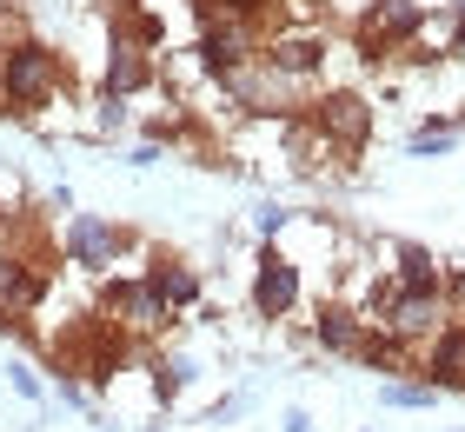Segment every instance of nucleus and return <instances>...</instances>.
<instances>
[{
	"instance_id": "nucleus-10",
	"label": "nucleus",
	"mask_w": 465,
	"mask_h": 432,
	"mask_svg": "<svg viewBox=\"0 0 465 432\" xmlns=\"http://www.w3.org/2000/svg\"><path fill=\"white\" fill-rule=\"evenodd\" d=\"M40 299H47V273L34 259H0V327H20Z\"/></svg>"
},
{
	"instance_id": "nucleus-16",
	"label": "nucleus",
	"mask_w": 465,
	"mask_h": 432,
	"mask_svg": "<svg viewBox=\"0 0 465 432\" xmlns=\"http://www.w3.org/2000/svg\"><path fill=\"white\" fill-rule=\"evenodd\" d=\"M193 379H200V366L186 359V353H160V359H153V399H160V406H173Z\"/></svg>"
},
{
	"instance_id": "nucleus-11",
	"label": "nucleus",
	"mask_w": 465,
	"mask_h": 432,
	"mask_svg": "<svg viewBox=\"0 0 465 432\" xmlns=\"http://www.w3.org/2000/svg\"><path fill=\"white\" fill-rule=\"evenodd\" d=\"M366 333H372V319H366V313H352L346 299L320 306V319H312V346H320V353H340V359H359Z\"/></svg>"
},
{
	"instance_id": "nucleus-21",
	"label": "nucleus",
	"mask_w": 465,
	"mask_h": 432,
	"mask_svg": "<svg viewBox=\"0 0 465 432\" xmlns=\"http://www.w3.org/2000/svg\"><path fill=\"white\" fill-rule=\"evenodd\" d=\"M7 386H14L20 399H34V406L47 399V386H40V373H34V366H7Z\"/></svg>"
},
{
	"instance_id": "nucleus-19",
	"label": "nucleus",
	"mask_w": 465,
	"mask_h": 432,
	"mask_svg": "<svg viewBox=\"0 0 465 432\" xmlns=\"http://www.w3.org/2000/svg\"><path fill=\"white\" fill-rule=\"evenodd\" d=\"M193 7H200V20L226 14V20H260V27H272V14H280V0H193Z\"/></svg>"
},
{
	"instance_id": "nucleus-20",
	"label": "nucleus",
	"mask_w": 465,
	"mask_h": 432,
	"mask_svg": "<svg viewBox=\"0 0 465 432\" xmlns=\"http://www.w3.org/2000/svg\"><path fill=\"white\" fill-rule=\"evenodd\" d=\"M292 220H300V213H292V206H280V200H266L260 213H252V233H260V240H280V233H286Z\"/></svg>"
},
{
	"instance_id": "nucleus-2",
	"label": "nucleus",
	"mask_w": 465,
	"mask_h": 432,
	"mask_svg": "<svg viewBox=\"0 0 465 432\" xmlns=\"http://www.w3.org/2000/svg\"><path fill=\"white\" fill-rule=\"evenodd\" d=\"M260 47H266V27H260V20H226V14H213V20H200L193 67H200L206 80H226V74L252 67Z\"/></svg>"
},
{
	"instance_id": "nucleus-7",
	"label": "nucleus",
	"mask_w": 465,
	"mask_h": 432,
	"mask_svg": "<svg viewBox=\"0 0 465 432\" xmlns=\"http://www.w3.org/2000/svg\"><path fill=\"white\" fill-rule=\"evenodd\" d=\"M60 253H67L74 273H114V259L126 253V226L107 213H74L67 233H60Z\"/></svg>"
},
{
	"instance_id": "nucleus-23",
	"label": "nucleus",
	"mask_w": 465,
	"mask_h": 432,
	"mask_svg": "<svg viewBox=\"0 0 465 432\" xmlns=\"http://www.w3.org/2000/svg\"><path fill=\"white\" fill-rule=\"evenodd\" d=\"M452 54H465V20H459V27H452Z\"/></svg>"
},
{
	"instance_id": "nucleus-18",
	"label": "nucleus",
	"mask_w": 465,
	"mask_h": 432,
	"mask_svg": "<svg viewBox=\"0 0 465 432\" xmlns=\"http://www.w3.org/2000/svg\"><path fill=\"white\" fill-rule=\"evenodd\" d=\"M452 146H459V120H426V126L406 140V154H412V160H446Z\"/></svg>"
},
{
	"instance_id": "nucleus-4",
	"label": "nucleus",
	"mask_w": 465,
	"mask_h": 432,
	"mask_svg": "<svg viewBox=\"0 0 465 432\" xmlns=\"http://www.w3.org/2000/svg\"><path fill=\"white\" fill-rule=\"evenodd\" d=\"M306 126L326 146H340V154H359V146L372 140V100L352 94V86H332V94L306 100Z\"/></svg>"
},
{
	"instance_id": "nucleus-8",
	"label": "nucleus",
	"mask_w": 465,
	"mask_h": 432,
	"mask_svg": "<svg viewBox=\"0 0 465 432\" xmlns=\"http://www.w3.org/2000/svg\"><path fill=\"white\" fill-rule=\"evenodd\" d=\"M306 279H300V259H292L286 246H260V259H252V313L260 319H286L292 306H300Z\"/></svg>"
},
{
	"instance_id": "nucleus-15",
	"label": "nucleus",
	"mask_w": 465,
	"mask_h": 432,
	"mask_svg": "<svg viewBox=\"0 0 465 432\" xmlns=\"http://www.w3.org/2000/svg\"><path fill=\"white\" fill-rule=\"evenodd\" d=\"M392 286H412V293H452V273L446 259H432L426 246H399V279Z\"/></svg>"
},
{
	"instance_id": "nucleus-14",
	"label": "nucleus",
	"mask_w": 465,
	"mask_h": 432,
	"mask_svg": "<svg viewBox=\"0 0 465 432\" xmlns=\"http://www.w3.org/2000/svg\"><path fill=\"white\" fill-rule=\"evenodd\" d=\"M426 379L439 393H465V327H446L426 346Z\"/></svg>"
},
{
	"instance_id": "nucleus-12",
	"label": "nucleus",
	"mask_w": 465,
	"mask_h": 432,
	"mask_svg": "<svg viewBox=\"0 0 465 432\" xmlns=\"http://www.w3.org/2000/svg\"><path fill=\"white\" fill-rule=\"evenodd\" d=\"M100 86H107L114 100H134V94H146V86H153V54H146V47H134L126 34H114V47H107V74H100Z\"/></svg>"
},
{
	"instance_id": "nucleus-22",
	"label": "nucleus",
	"mask_w": 465,
	"mask_h": 432,
	"mask_svg": "<svg viewBox=\"0 0 465 432\" xmlns=\"http://www.w3.org/2000/svg\"><path fill=\"white\" fill-rule=\"evenodd\" d=\"M280 432H312V413H300V406H292V413H280Z\"/></svg>"
},
{
	"instance_id": "nucleus-5",
	"label": "nucleus",
	"mask_w": 465,
	"mask_h": 432,
	"mask_svg": "<svg viewBox=\"0 0 465 432\" xmlns=\"http://www.w3.org/2000/svg\"><path fill=\"white\" fill-rule=\"evenodd\" d=\"M100 313H107L120 333H134V339H153L166 319H173V306L153 293V279H146V273L107 279V286H100Z\"/></svg>"
},
{
	"instance_id": "nucleus-9",
	"label": "nucleus",
	"mask_w": 465,
	"mask_h": 432,
	"mask_svg": "<svg viewBox=\"0 0 465 432\" xmlns=\"http://www.w3.org/2000/svg\"><path fill=\"white\" fill-rule=\"evenodd\" d=\"M326 47H332L326 27H272L266 47H260V60L292 86V80H312V74L326 67Z\"/></svg>"
},
{
	"instance_id": "nucleus-1",
	"label": "nucleus",
	"mask_w": 465,
	"mask_h": 432,
	"mask_svg": "<svg viewBox=\"0 0 465 432\" xmlns=\"http://www.w3.org/2000/svg\"><path fill=\"white\" fill-rule=\"evenodd\" d=\"M67 94V60H60L47 40H27L14 34L7 47H0V100L14 106V114H40L47 100Z\"/></svg>"
},
{
	"instance_id": "nucleus-13",
	"label": "nucleus",
	"mask_w": 465,
	"mask_h": 432,
	"mask_svg": "<svg viewBox=\"0 0 465 432\" xmlns=\"http://www.w3.org/2000/svg\"><path fill=\"white\" fill-rule=\"evenodd\" d=\"M146 279H153V293H160L173 313L200 306V293H206V279L186 266V259H166V253H160V259H146Z\"/></svg>"
},
{
	"instance_id": "nucleus-6",
	"label": "nucleus",
	"mask_w": 465,
	"mask_h": 432,
	"mask_svg": "<svg viewBox=\"0 0 465 432\" xmlns=\"http://www.w3.org/2000/svg\"><path fill=\"white\" fill-rule=\"evenodd\" d=\"M352 34H359V54L386 60L392 47H412L426 34V0H366Z\"/></svg>"
},
{
	"instance_id": "nucleus-3",
	"label": "nucleus",
	"mask_w": 465,
	"mask_h": 432,
	"mask_svg": "<svg viewBox=\"0 0 465 432\" xmlns=\"http://www.w3.org/2000/svg\"><path fill=\"white\" fill-rule=\"evenodd\" d=\"M372 327L399 333L406 346H432L439 333L452 327V293H412V286H386V293H379Z\"/></svg>"
},
{
	"instance_id": "nucleus-17",
	"label": "nucleus",
	"mask_w": 465,
	"mask_h": 432,
	"mask_svg": "<svg viewBox=\"0 0 465 432\" xmlns=\"http://www.w3.org/2000/svg\"><path fill=\"white\" fill-rule=\"evenodd\" d=\"M379 406H399V413H432L439 406V386L419 373V379H392V386H379Z\"/></svg>"
}]
</instances>
